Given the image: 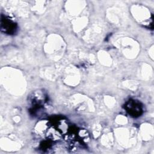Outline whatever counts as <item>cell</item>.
<instances>
[{"instance_id":"obj_1","label":"cell","mask_w":154,"mask_h":154,"mask_svg":"<svg viewBox=\"0 0 154 154\" xmlns=\"http://www.w3.org/2000/svg\"><path fill=\"white\" fill-rule=\"evenodd\" d=\"M125 109L126 112L132 117H138L143 112V106L138 100L129 99L125 105Z\"/></svg>"},{"instance_id":"obj_2","label":"cell","mask_w":154,"mask_h":154,"mask_svg":"<svg viewBox=\"0 0 154 154\" xmlns=\"http://www.w3.org/2000/svg\"><path fill=\"white\" fill-rule=\"evenodd\" d=\"M1 29L2 32L7 34H14L17 30V25L9 17L1 15Z\"/></svg>"},{"instance_id":"obj_3","label":"cell","mask_w":154,"mask_h":154,"mask_svg":"<svg viewBox=\"0 0 154 154\" xmlns=\"http://www.w3.org/2000/svg\"><path fill=\"white\" fill-rule=\"evenodd\" d=\"M46 137L48 140L55 141L61 139V134L55 126H50L46 132Z\"/></svg>"}]
</instances>
